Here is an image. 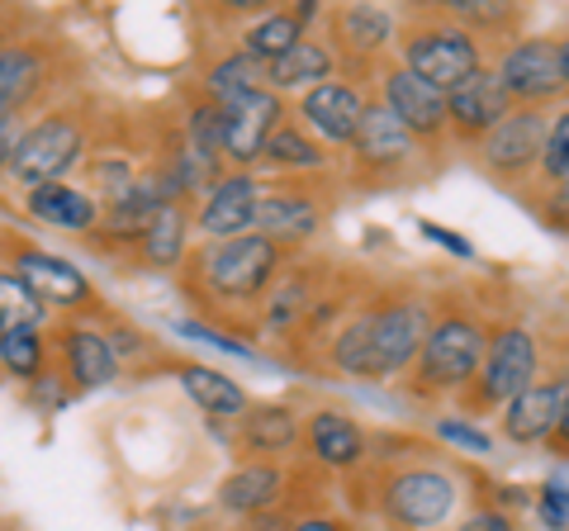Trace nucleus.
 <instances>
[{
    "label": "nucleus",
    "instance_id": "f257e3e1",
    "mask_svg": "<svg viewBox=\"0 0 569 531\" xmlns=\"http://www.w3.org/2000/svg\"><path fill=\"white\" fill-rule=\"evenodd\" d=\"M432 313H437V299L422 290H408V285L370 290L347 313V323L328 338V347L318 351L313 370L337 380H356V384L403 380L422 351Z\"/></svg>",
    "mask_w": 569,
    "mask_h": 531
},
{
    "label": "nucleus",
    "instance_id": "f03ea898",
    "mask_svg": "<svg viewBox=\"0 0 569 531\" xmlns=\"http://www.w3.org/2000/svg\"><path fill=\"white\" fill-rule=\"evenodd\" d=\"M290 261L295 257L284 247H276L261 233H242L228 242H194L176 285H181V294L209 323L238 332V323L257 313V304L271 294V285L284 275Z\"/></svg>",
    "mask_w": 569,
    "mask_h": 531
},
{
    "label": "nucleus",
    "instance_id": "7ed1b4c3",
    "mask_svg": "<svg viewBox=\"0 0 569 531\" xmlns=\"http://www.w3.org/2000/svg\"><path fill=\"white\" fill-rule=\"evenodd\" d=\"M489 347V318L475 299H437L432 328L422 338L413 370L399 380L413 403H441L460 399L475 384Z\"/></svg>",
    "mask_w": 569,
    "mask_h": 531
},
{
    "label": "nucleus",
    "instance_id": "20e7f679",
    "mask_svg": "<svg viewBox=\"0 0 569 531\" xmlns=\"http://www.w3.org/2000/svg\"><path fill=\"white\" fill-rule=\"evenodd\" d=\"M100 119L91 110V100H58L43 114H33L24 123L20 143L10 157V176L6 181L14 190H39V186H58V181H77L86 171V157L96 148Z\"/></svg>",
    "mask_w": 569,
    "mask_h": 531
},
{
    "label": "nucleus",
    "instance_id": "39448f33",
    "mask_svg": "<svg viewBox=\"0 0 569 531\" xmlns=\"http://www.w3.org/2000/svg\"><path fill=\"white\" fill-rule=\"evenodd\" d=\"M376 470V489H370V508L380 512L389 531H451V522L466 508V489L460 480L427 455L385 460Z\"/></svg>",
    "mask_w": 569,
    "mask_h": 531
},
{
    "label": "nucleus",
    "instance_id": "423d86ee",
    "mask_svg": "<svg viewBox=\"0 0 569 531\" xmlns=\"http://www.w3.org/2000/svg\"><path fill=\"white\" fill-rule=\"evenodd\" d=\"M493 58L489 43H479L466 24H456L447 10H403L399 14V52L395 62L408 67L437 91H456L460 81L485 72Z\"/></svg>",
    "mask_w": 569,
    "mask_h": 531
},
{
    "label": "nucleus",
    "instance_id": "0eeeda50",
    "mask_svg": "<svg viewBox=\"0 0 569 531\" xmlns=\"http://www.w3.org/2000/svg\"><path fill=\"white\" fill-rule=\"evenodd\" d=\"M441 167V157H432L403 123L370 96L366 119L356 129V143L342 152V181L361 190H399L413 186L422 176H432Z\"/></svg>",
    "mask_w": 569,
    "mask_h": 531
},
{
    "label": "nucleus",
    "instance_id": "6e6552de",
    "mask_svg": "<svg viewBox=\"0 0 569 531\" xmlns=\"http://www.w3.org/2000/svg\"><path fill=\"white\" fill-rule=\"evenodd\" d=\"M541 380V338L522 318H489V347L475 384L460 394V413L470 418H498L527 384Z\"/></svg>",
    "mask_w": 569,
    "mask_h": 531
},
{
    "label": "nucleus",
    "instance_id": "1a4fd4ad",
    "mask_svg": "<svg viewBox=\"0 0 569 531\" xmlns=\"http://www.w3.org/2000/svg\"><path fill=\"white\" fill-rule=\"evenodd\" d=\"M62 67H67V43L20 24L14 39L0 48V114L29 123L33 114H43L48 104L67 100V96H58Z\"/></svg>",
    "mask_w": 569,
    "mask_h": 531
},
{
    "label": "nucleus",
    "instance_id": "9d476101",
    "mask_svg": "<svg viewBox=\"0 0 569 531\" xmlns=\"http://www.w3.org/2000/svg\"><path fill=\"white\" fill-rule=\"evenodd\" d=\"M6 266L29 285V294L58 318H104V299L96 290V280L81 271L77 261H67L58 252H48L39 242H24V238H10V252Z\"/></svg>",
    "mask_w": 569,
    "mask_h": 531
},
{
    "label": "nucleus",
    "instance_id": "9b49d317",
    "mask_svg": "<svg viewBox=\"0 0 569 531\" xmlns=\"http://www.w3.org/2000/svg\"><path fill=\"white\" fill-rule=\"evenodd\" d=\"M323 39L332 43L342 77L370 86L399 52V14L389 6H332L323 14Z\"/></svg>",
    "mask_w": 569,
    "mask_h": 531
},
{
    "label": "nucleus",
    "instance_id": "f8f14e48",
    "mask_svg": "<svg viewBox=\"0 0 569 531\" xmlns=\"http://www.w3.org/2000/svg\"><path fill=\"white\" fill-rule=\"evenodd\" d=\"M546 123H550V110H512L493 133H485L470 148L475 171L527 200V194L537 190V176H541Z\"/></svg>",
    "mask_w": 569,
    "mask_h": 531
},
{
    "label": "nucleus",
    "instance_id": "ddd939ff",
    "mask_svg": "<svg viewBox=\"0 0 569 531\" xmlns=\"http://www.w3.org/2000/svg\"><path fill=\"white\" fill-rule=\"evenodd\" d=\"M332 181H266L257 204V233L284 247L290 257H309L332 219Z\"/></svg>",
    "mask_w": 569,
    "mask_h": 531
},
{
    "label": "nucleus",
    "instance_id": "4468645a",
    "mask_svg": "<svg viewBox=\"0 0 569 531\" xmlns=\"http://www.w3.org/2000/svg\"><path fill=\"white\" fill-rule=\"evenodd\" d=\"M493 77L503 81L518 110H556L565 104V72L556 33H518L512 43L493 48Z\"/></svg>",
    "mask_w": 569,
    "mask_h": 531
},
{
    "label": "nucleus",
    "instance_id": "2eb2a0df",
    "mask_svg": "<svg viewBox=\"0 0 569 531\" xmlns=\"http://www.w3.org/2000/svg\"><path fill=\"white\" fill-rule=\"evenodd\" d=\"M52 370L67 380L71 394H100V389L119 384L123 365L110 347L104 318H62L52 323Z\"/></svg>",
    "mask_w": 569,
    "mask_h": 531
},
{
    "label": "nucleus",
    "instance_id": "dca6fc26",
    "mask_svg": "<svg viewBox=\"0 0 569 531\" xmlns=\"http://www.w3.org/2000/svg\"><path fill=\"white\" fill-rule=\"evenodd\" d=\"M370 96H376L385 110L395 114L432 157H441V152L451 148L447 91L427 86L422 77H413V72H408V67H399V62H385L380 72H376V81H370Z\"/></svg>",
    "mask_w": 569,
    "mask_h": 531
},
{
    "label": "nucleus",
    "instance_id": "f3484780",
    "mask_svg": "<svg viewBox=\"0 0 569 531\" xmlns=\"http://www.w3.org/2000/svg\"><path fill=\"white\" fill-rule=\"evenodd\" d=\"M332 275H337V266H328L323 257H313V252L309 257H295L290 266H284V275L271 285V294L257 304V313H252V338L290 347L295 332L305 328L313 299L332 285Z\"/></svg>",
    "mask_w": 569,
    "mask_h": 531
},
{
    "label": "nucleus",
    "instance_id": "a211bd4d",
    "mask_svg": "<svg viewBox=\"0 0 569 531\" xmlns=\"http://www.w3.org/2000/svg\"><path fill=\"white\" fill-rule=\"evenodd\" d=\"M299 455L318 474H361L370 470V432L347 409L318 403V409L305 413V447H299Z\"/></svg>",
    "mask_w": 569,
    "mask_h": 531
},
{
    "label": "nucleus",
    "instance_id": "6ab92c4d",
    "mask_svg": "<svg viewBox=\"0 0 569 531\" xmlns=\"http://www.w3.org/2000/svg\"><path fill=\"white\" fill-rule=\"evenodd\" d=\"M366 104H370V86H356L347 77H337V81L313 86V91H305V96H295L290 110L332 157H342L356 143V129H361V119H366Z\"/></svg>",
    "mask_w": 569,
    "mask_h": 531
},
{
    "label": "nucleus",
    "instance_id": "aec40b11",
    "mask_svg": "<svg viewBox=\"0 0 569 531\" xmlns=\"http://www.w3.org/2000/svg\"><path fill=\"white\" fill-rule=\"evenodd\" d=\"M299 470L280 465V460H238L233 470L213 489V508L233 522H252L261 512H276L295 499Z\"/></svg>",
    "mask_w": 569,
    "mask_h": 531
},
{
    "label": "nucleus",
    "instance_id": "412c9836",
    "mask_svg": "<svg viewBox=\"0 0 569 531\" xmlns=\"http://www.w3.org/2000/svg\"><path fill=\"white\" fill-rule=\"evenodd\" d=\"M261 171H223L219 181L194 200V238L200 242H228L242 233H257V204H261Z\"/></svg>",
    "mask_w": 569,
    "mask_h": 531
},
{
    "label": "nucleus",
    "instance_id": "4be33fe9",
    "mask_svg": "<svg viewBox=\"0 0 569 531\" xmlns=\"http://www.w3.org/2000/svg\"><path fill=\"white\" fill-rule=\"evenodd\" d=\"M171 200V190H167V176L157 171V162L142 167V176L119 194L114 204H104L100 209V228L91 233V247H100V252H114V257H129L133 252V242L148 233L152 219L162 214Z\"/></svg>",
    "mask_w": 569,
    "mask_h": 531
},
{
    "label": "nucleus",
    "instance_id": "5701e85b",
    "mask_svg": "<svg viewBox=\"0 0 569 531\" xmlns=\"http://www.w3.org/2000/svg\"><path fill=\"white\" fill-rule=\"evenodd\" d=\"M290 119V100L276 96L271 86L242 96L238 104L223 110V167L228 171H257L261 152L271 143V133Z\"/></svg>",
    "mask_w": 569,
    "mask_h": 531
},
{
    "label": "nucleus",
    "instance_id": "b1692460",
    "mask_svg": "<svg viewBox=\"0 0 569 531\" xmlns=\"http://www.w3.org/2000/svg\"><path fill=\"white\" fill-rule=\"evenodd\" d=\"M233 447L242 451V460L290 465V455L305 447V413L290 399H252V409L233 422Z\"/></svg>",
    "mask_w": 569,
    "mask_h": 531
},
{
    "label": "nucleus",
    "instance_id": "393cba45",
    "mask_svg": "<svg viewBox=\"0 0 569 531\" xmlns=\"http://www.w3.org/2000/svg\"><path fill=\"white\" fill-rule=\"evenodd\" d=\"M565 399H569V370H546L537 384H527L522 394L498 413V437L518 451L546 447L560 413H565Z\"/></svg>",
    "mask_w": 569,
    "mask_h": 531
},
{
    "label": "nucleus",
    "instance_id": "a878e982",
    "mask_svg": "<svg viewBox=\"0 0 569 531\" xmlns=\"http://www.w3.org/2000/svg\"><path fill=\"white\" fill-rule=\"evenodd\" d=\"M518 104H512V96L503 91V81L493 77V67H485V72H475L470 81H460L456 91H447V123H451V148L470 152L479 138L493 133L498 123H503Z\"/></svg>",
    "mask_w": 569,
    "mask_h": 531
},
{
    "label": "nucleus",
    "instance_id": "bb28decb",
    "mask_svg": "<svg viewBox=\"0 0 569 531\" xmlns=\"http://www.w3.org/2000/svg\"><path fill=\"white\" fill-rule=\"evenodd\" d=\"M257 171H266V181H337L342 176V157H332L290 110V119L266 143Z\"/></svg>",
    "mask_w": 569,
    "mask_h": 531
},
{
    "label": "nucleus",
    "instance_id": "cd10ccee",
    "mask_svg": "<svg viewBox=\"0 0 569 531\" xmlns=\"http://www.w3.org/2000/svg\"><path fill=\"white\" fill-rule=\"evenodd\" d=\"M148 162H152V148H133L129 133L110 129V123H100L96 148H91V157H86V171H81V186L91 190L96 200H100V209H104V204H114L119 194L138 181Z\"/></svg>",
    "mask_w": 569,
    "mask_h": 531
},
{
    "label": "nucleus",
    "instance_id": "c85d7f7f",
    "mask_svg": "<svg viewBox=\"0 0 569 531\" xmlns=\"http://www.w3.org/2000/svg\"><path fill=\"white\" fill-rule=\"evenodd\" d=\"M20 214L29 223H43L52 233H71V238H86L100 228V200L81 181H58V186H39V190H24L20 194Z\"/></svg>",
    "mask_w": 569,
    "mask_h": 531
},
{
    "label": "nucleus",
    "instance_id": "c756f323",
    "mask_svg": "<svg viewBox=\"0 0 569 531\" xmlns=\"http://www.w3.org/2000/svg\"><path fill=\"white\" fill-rule=\"evenodd\" d=\"M194 214H190V204H167L162 214L152 219V228L133 242V252L129 261L138 266V271H152V275H181L186 271V261L194 252Z\"/></svg>",
    "mask_w": 569,
    "mask_h": 531
},
{
    "label": "nucleus",
    "instance_id": "7c9ffc66",
    "mask_svg": "<svg viewBox=\"0 0 569 531\" xmlns=\"http://www.w3.org/2000/svg\"><path fill=\"white\" fill-rule=\"evenodd\" d=\"M162 370L167 375H176V384L186 389V399L200 409L209 422H233L252 409V399H247V389L228 375V370H219V365H209V361H162Z\"/></svg>",
    "mask_w": 569,
    "mask_h": 531
},
{
    "label": "nucleus",
    "instance_id": "2f4dec72",
    "mask_svg": "<svg viewBox=\"0 0 569 531\" xmlns=\"http://www.w3.org/2000/svg\"><path fill=\"white\" fill-rule=\"evenodd\" d=\"M342 77V67H337V52L332 43L323 39V29L309 33L305 43H295L276 67H266V86H271L276 96H305L313 91V86H323V81H337Z\"/></svg>",
    "mask_w": 569,
    "mask_h": 531
},
{
    "label": "nucleus",
    "instance_id": "473e14b6",
    "mask_svg": "<svg viewBox=\"0 0 569 531\" xmlns=\"http://www.w3.org/2000/svg\"><path fill=\"white\" fill-rule=\"evenodd\" d=\"M190 86H194V91H200L204 100L219 104V110H228V104H238L242 96L261 91V86H266V67H257L233 39H228V43L200 67V72H194Z\"/></svg>",
    "mask_w": 569,
    "mask_h": 531
},
{
    "label": "nucleus",
    "instance_id": "72a5a7b5",
    "mask_svg": "<svg viewBox=\"0 0 569 531\" xmlns=\"http://www.w3.org/2000/svg\"><path fill=\"white\" fill-rule=\"evenodd\" d=\"M305 39H309V29L295 20V10H290V6L261 10L257 20H247V24L233 33V43H238L257 67H276L284 52H290L295 43H305Z\"/></svg>",
    "mask_w": 569,
    "mask_h": 531
},
{
    "label": "nucleus",
    "instance_id": "f704fd0d",
    "mask_svg": "<svg viewBox=\"0 0 569 531\" xmlns=\"http://www.w3.org/2000/svg\"><path fill=\"white\" fill-rule=\"evenodd\" d=\"M176 133H181V143L200 157V162L213 171V176H223V110L213 100H204L200 91H186V104H181V119H176Z\"/></svg>",
    "mask_w": 569,
    "mask_h": 531
},
{
    "label": "nucleus",
    "instance_id": "c9c22d12",
    "mask_svg": "<svg viewBox=\"0 0 569 531\" xmlns=\"http://www.w3.org/2000/svg\"><path fill=\"white\" fill-rule=\"evenodd\" d=\"M451 14L456 24H466L479 43H489V48H503L512 43L522 33V6H508V0H447L441 6Z\"/></svg>",
    "mask_w": 569,
    "mask_h": 531
},
{
    "label": "nucleus",
    "instance_id": "e433bc0d",
    "mask_svg": "<svg viewBox=\"0 0 569 531\" xmlns=\"http://www.w3.org/2000/svg\"><path fill=\"white\" fill-rule=\"evenodd\" d=\"M52 328H24V332H10L0 338V375L14 380V384H33L39 375L52 370Z\"/></svg>",
    "mask_w": 569,
    "mask_h": 531
},
{
    "label": "nucleus",
    "instance_id": "4c0bfd02",
    "mask_svg": "<svg viewBox=\"0 0 569 531\" xmlns=\"http://www.w3.org/2000/svg\"><path fill=\"white\" fill-rule=\"evenodd\" d=\"M52 323H58V318L29 294L24 280L14 275L10 266H0V338L24 332V328H52Z\"/></svg>",
    "mask_w": 569,
    "mask_h": 531
},
{
    "label": "nucleus",
    "instance_id": "58836bf2",
    "mask_svg": "<svg viewBox=\"0 0 569 531\" xmlns=\"http://www.w3.org/2000/svg\"><path fill=\"white\" fill-rule=\"evenodd\" d=\"M104 332H110V347H114V357H119L123 370H142L148 361H167L162 351H157V342H152L142 328H133L129 318L104 313Z\"/></svg>",
    "mask_w": 569,
    "mask_h": 531
},
{
    "label": "nucleus",
    "instance_id": "ea45409f",
    "mask_svg": "<svg viewBox=\"0 0 569 531\" xmlns=\"http://www.w3.org/2000/svg\"><path fill=\"white\" fill-rule=\"evenodd\" d=\"M560 181H569V104H556V110H550L537 190H541V186H560Z\"/></svg>",
    "mask_w": 569,
    "mask_h": 531
},
{
    "label": "nucleus",
    "instance_id": "a19ab883",
    "mask_svg": "<svg viewBox=\"0 0 569 531\" xmlns=\"http://www.w3.org/2000/svg\"><path fill=\"white\" fill-rule=\"evenodd\" d=\"M432 437L447 441V447H456V451H466V455H479V460L493 455V437L479 428V418H470V413H437Z\"/></svg>",
    "mask_w": 569,
    "mask_h": 531
},
{
    "label": "nucleus",
    "instance_id": "79ce46f5",
    "mask_svg": "<svg viewBox=\"0 0 569 531\" xmlns=\"http://www.w3.org/2000/svg\"><path fill=\"white\" fill-rule=\"evenodd\" d=\"M171 332H176V338H186V342L219 347V351H228V357H238V361H252V365L261 361L252 342H242L238 332H228V328H219V323H209V318H171Z\"/></svg>",
    "mask_w": 569,
    "mask_h": 531
},
{
    "label": "nucleus",
    "instance_id": "37998d69",
    "mask_svg": "<svg viewBox=\"0 0 569 531\" xmlns=\"http://www.w3.org/2000/svg\"><path fill=\"white\" fill-rule=\"evenodd\" d=\"M537 518L546 531H569V480L565 474H550V480L537 489Z\"/></svg>",
    "mask_w": 569,
    "mask_h": 531
},
{
    "label": "nucleus",
    "instance_id": "c03bdc74",
    "mask_svg": "<svg viewBox=\"0 0 569 531\" xmlns=\"http://www.w3.org/2000/svg\"><path fill=\"white\" fill-rule=\"evenodd\" d=\"M527 204L537 209V219H541V223H550L556 233H569V181L531 190V194H527Z\"/></svg>",
    "mask_w": 569,
    "mask_h": 531
},
{
    "label": "nucleus",
    "instance_id": "a18cd8bd",
    "mask_svg": "<svg viewBox=\"0 0 569 531\" xmlns=\"http://www.w3.org/2000/svg\"><path fill=\"white\" fill-rule=\"evenodd\" d=\"M418 233L432 242V247H441V252H451L456 261H475L479 252H475V242L470 238H460L456 228H447V223H437V219H418Z\"/></svg>",
    "mask_w": 569,
    "mask_h": 531
},
{
    "label": "nucleus",
    "instance_id": "49530a36",
    "mask_svg": "<svg viewBox=\"0 0 569 531\" xmlns=\"http://www.w3.org/2000/svg\"><path fill=\"white\" fill-rule=\"evenodd\" d=\"M24 394H29V403H39L43 413H58V409H67V403H71V389H67V380L58 375V370L39 375V380L24 389Z\"/></svg>",
    "mask_w": 569,
    "mask_h": 531
},
{
    "label": "nucleus",
    "instance_id": "de8ad7c7",
    "mask_svg": "<svg viewBox=\"0 0 569 531\" xmlns=\"http://www.w3.org/2000/svg\"><path fill=\"white\" fill-rule=\"evenodd\" d=\"M451 531H518V518H512V512H503V508H493V503H479V508H470Z\"/></svg>",
    "mask_w": 569,
    "mask_h": 531
},
{
    "label": "nucleus",
    "instance_id": "09e8293b",
    "mask_svg": "<svg viewBox=\"0 0 569 531\" xmlns=\"http://www.w3.org/2000/svg\"><path fill=\"white\" fill-rule=\"evenodd\" d=\"M290 531H356V527L347 518H337V512H328V508H309V512H299Z\"/></svg>",
    "mask_w": 569,
    "mask_h": 531
},
{
    "label": "nucleus",
    "instance_id": "8fccbe9b",
    "mask_svg": "<svg viewBox=\"0 0 569 531\" xmlns=\"http://www.w3.org/2000/svg\"><path fill=\"white\" fill-rule=\"evenodd\" d=\"M489 503H493V508H503V512H512V518H518L522 508H531V503H537V489H527V484H498Z\"/></svg>",
    "mask_w": 569,
    "mask_h": 531
},
{
    "label": "nucleus",
    "instance_id": "3c124183",
    "mask_svg": "<svg viewBox=\"0 0 569 531\" xmlns=\"http://www.w3.org/2000/svg\"><path fill=\"white\" fill-rule=\"evenodd\" d=\"M20 133H24V119L0 114V181L10 176V157H14V143H20Z\"/></svg>",
    "mask_w": 569,
    "mask_h": 531
},
{
    "label": "nucleus",
    "instance_id": "603ef678",
    "mask_svg": "<svg viewBox=\"0 0 569 531\" xmlns=\"http://www.w3.org/2000/svg\"><path fill=\"white\" fill-rule=\"evenodd\" d=\"M546 451L556 460H569V399H565V413L556 422V432H550V441H546Z\"/></svg>",
    "mask_w": 569,
    "mask_h": 531
},
{
    "label": "nucleus",
    "instance_id": "864d4df0",
    "mask_svg": "<svg viewBox=\"0 0 569 531\" xmlns=\"http://www.w3.org/2000/svg\"><path fill=\"white\" fill-rule=\"evenodd\" d=\"M556 43H560V72H565V100H569V24L556 33Z\"/></svg>",
    "mask_w": 569,
    "mask_h": 531
},
{
    "label": "nucleus",
    "instance_id": "5fc2aeb1",
    "mask_svg": "<svg viewBox=\"0 0 569 531\" xmlns=\"http://www.w3.org/2000/svg\"><path fill=\"white\" fill-rule=\"evenodd\" d=\"M10 238H14V233H6V228H0V266H6V252H10Z\"/></svg>",
    "mask_w": 569,
    "mask_h": 531
},
{
    "label": "nucleus",
    "instance_id": "6e6d98bb",
    "mask_svg": "<svg viewBox=\"0 0 569 531\" xmlns=\"http://www.w3.org/2000/svg\"><path fill=\"white\" fill-rule=\"evenodd\" d=\"M0 20H6V10H0Z\"/></svg>",
    "mask_w": 569,
    "mask_h": 531
},
{
    "label": "nucleus",
    "instance_id": "4d7b16f0",
    "mask_svg": "<svg viewBox=\"0 0 569 531\" xmlns=\"http://www.w3.org/2000/svg\"><path fill=\"white\" fill-rule=\"evenodd\" d=\"M0 380H6V375H0Z\"/></svg>",
    "mask_w": 569,
    "mask_h": 531
}]
</instances>
